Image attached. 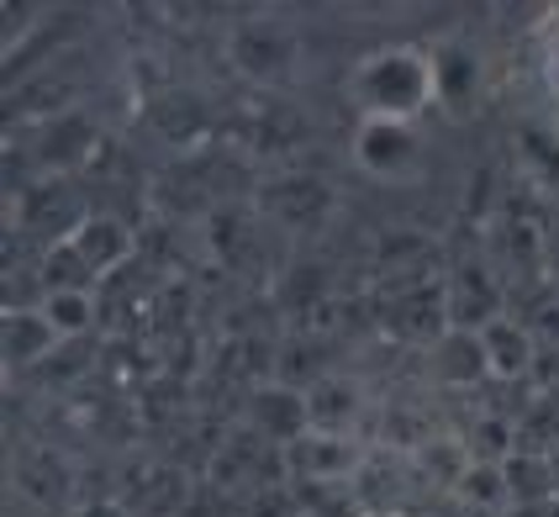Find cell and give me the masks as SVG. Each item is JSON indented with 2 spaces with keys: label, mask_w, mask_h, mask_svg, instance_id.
I'll return each instance as SVG.
<instances>
[{
  "label": "cell",
  "mask_w": 559,
  "mask_h": 517,
  "mask_svg": "<svg viewBox=\"0 0 559 517\" xmlns=\"http://www.w3.org/2000/svg\"><path fill=\"white\" fill-rule=\"evenodd\" d=\"M132 259V233H127L117 216H85L74 233H63L59 244L48 248L43 259V274H48V291H63V285H85L91 291L100 274L122 270Z\"/></svg>",
  "instance_id": "obj_2"
},
{
  "label": "cell",
  "mask_w": 559,
  "mask_h": 517,
  "mask_svg": "<svg viewBox=\"0 0 559 517\" xmlns=\"http://www.w3.org/2000/svg\"><path fill=\"white\" fill-rule=\"evenodd\" d=\"M454 491H460L465 507H475L486 517L512 513V481H507V465H497V459H469L465 475L454 481Z\"/></svg>",
  "instance_id": "obj_11"
},
{
  "label": "cell",
  "mask_w": 559,
  "mask_h": 517,
  "mask_svg": "<svg viewBox=\"0 0 559 517\" xmlns=\"http://www.w3.org/2000/svg\"><path fill=\"white\" fill-rule=\"evenodd\" d=\"M549 95L559 101V48H549ZM559 111V106H555Z\"/></svg>",
  "instance_id": "obj_14"
},
{
  "label": "cell",
  "mask_w": 559,
  "mask_h": 517,
  "mask_svg": "<svg viewBox=\"0 0 559 517\" xmlns=\"http://www.w3.org/2000/svg\"><path fill=\"white\" fill-rule=\"evenodd\" d=\"M354 164L359 175L374 185H406L423 175V122H380V117H359L354 127Z\"/></svg>",
  "instance_id": "obj_3"
},
{
  "label": "cell",
  "mask_w": 559,
  "mask_h": 517,
  "mask_svg": "<svg viewBox=\"0 0 559 517\" xmlns=\"http://www.w3.org/2000/svg\"><path fill=\"white\" fill-rule=\"evenodd\" d=\"M53 349H59V333L48 328V317L37 306H11L5 312V365L11 369L43 365Z\"/></svg>",
  "instance_id": "obj_9"
},
{
  "label": "cell",
  "mask_w": 559,
  "mask_h": 517,
  "mask_svg": "<svg viewBox=\"0 0 559 517\" xmlns=\"http://www.w3.org/2000/svg\"><path fill=\"white\" fill-rule=\"evenodd\" d=\"M433 85H438V106H443L449 117H469L475 101H480V54H475L469 43H460V37L438 43Z\"/></svg>",
  "instance_id": "obj_5"
},
{
  "label": "cell",
  "mask_w": 559,
  "mask_h": 517,
  "mask_svg": "<svg viewBox=\"0 0 559 517\" xmlns=\"http://www.w3.org/2000/svg\"><path fill=\"white\" fill-rule=\"evenodd\" d=\"M359 412H365V396H359L354 380H343V375H322L317 386H307L311 427H322V433H354Z\"/></svg>",
  "instance_id": "obj_8"
},
{
  "label": "cell",
  "mask_w": 559,
  "mask_h": 517,
  "mask_svg": "<svg viewBox=\"0 0 559 517\" xmlns=\"http://www.w3.org/2000/svg\"><path fill=\"white\" fill-rule=\"evenodd\" d=\"M433 369L449 380V386H469V380H491L486 375V354H480V333L469 328H443L433 338Z\"/></svg>",
  "instance_id": "obj_12"
},
{
  "label": "cell",
  "mask_w": 559,
  "mask_h": 517,
  "mask_svg": "<svg viewBox=\"0 0 559 517\" xmlns=\"http://www.w3.org/2000/svg\"><path fill=\"white\" fill-rule=\"evenodd\" d=\"M348 101L359 106V117H380V122H423L438 106L433 85V48H412V43H391L374 48L354 63L348 74Z\"/></svg>",
  "instance_id": "obj_1"
},
{
  "label": "cell",
  "mask_w": 559,
  "mask_h": 517,
  "mask_svg": "<svg viewBox=\"0 0 559 517\" xmlns=\"http://www.w3.org/2000/svg\"><path fill=\"white\" fill-rule=\"evenodd\" d=\"M549 481H555V491H559V438H555V449H549Z\"/></svg>",
  "instance_id": "obj_15"
},
{
  "label": "cell",
  "mask_w": 559,
  "mask_h": 517,
  "mask_svg": "<svg viewBox=\"0 0 559 517\" xmlns=\"http://www.w3.org/2000/svg\"><path fill=\"white\" fill-rule=\"evenodd\" d=\"M285 455H290V470L307 486H343L365 465V449H359L354 433H322V427H307Z\"/></svg>",
  "instance_id": "obj_4"
},
{
  "label": "cell",
  "mask_w": 559,
  "mask_h": 517,
  "mask_svg": "<svg viewBox=\"0 0 559 517\" xmlns=\"http://www.w3.org/2000/svg\"><path fill=\"white\" fill-rule=\"evenodd\" d=\"M233 59H238V69L253 74V80H280L285 63H290V32H275L270 22L243 27L238 43H233Z\"/></svg>",
  "instance_id": "obj_10"
},
{
  "label": "cell",
  "mask_w": 559,
  "mask_h": 517,
  "mask_svg": "<svg viewBox=\"0 0 559 517\" xmlns=\"http://www.w3.org/2000/svg\"><path fill=\"white\" fill-rule=\"evenodd\" d=\"M253 427L280 444V449H290L301 433L311 427L307 418V391H285V386H270V391L253 396Z\"/></svg>",
  "instance_id": "obj_7"
},
{
  "label": "cell",
  "mask_w": 559,
  "mask_h": 517,
  "mask_svg": "<svg viewBox=\"0 0 559 517\" xmlns=\"http://www.w3.org/2000/svg\"><path fill=\"white\" fill-rule=\"evenodd\" d=\"M480 354H486V375L512 386V380H528L533 375L538 343H533V333L512 312H501V317H491V322L480 328Z\"/></svg>",
  "instance_id": "obj_6"
},
{
  "label": "cell",
  "mask_w": 559,
  "mask_h": 517,
  "mask_svg": "<svg viewBox=\"0 0 559 517\" xmlns=\"http://www.w3.org/2000/svg\"><path fill=\"white\" fill-rule=\"evenodd\" d=\"M37 312L48 317V328L59 333V343H69V338L91 333V322H95V296L85 291V285H63V291H43V302H37Z\"/></svg>",
  "instance_id": "obj_13"
}]
</instances>
